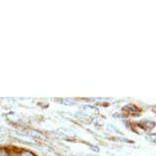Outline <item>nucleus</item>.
<instances>
[{
  "mask_svg": "<svg viewBox=\"0 0 156 156\" xmlns=\"http://www.w3.org/2000/svg\"><path fill=\"white\" fill-rule=\"evenodd\" d=\"M27 134L31 138H38V139L43 138V134L39 131H36V129H29V131L27 132Z\"/></svg>",
  "mask_w": 156,
  "mask_h": 156,
  "instance_id": "nucleus-1",
  "label": "nucleus"
},
{
  "mask_svg": "<svg viewBox=\"0 0 156 156\" xmlns=\"http://www.w3.org/2000/svg\"><path fill=\"white\" fill-rule=\"evenodd\" d=\"M20 156H37L34 152H32V151H30V150H27V149L20 150Z\"/></svg>",
  "mask_w": 156,
  "mask_h": 156,
  "instance_id": "nucleus-2",
  "label": "nucleus"
},
{
  "mask_svg": "<svg viewBox=\"0 0 156 156\" xmlns=\"http://www.w3.org/2000/svg\"><path fill=\"white\" fill-rule=\"evenodd\" d=\"M0 156H11V153L8 151L7 148L0 147Z\"/></svg>",
  "mask_w": 156,
  "mask_h": 156,
  "instance_id": "nucleus-3",
  "label": "nucleus"
},
{
  "mask_svg": "<svg viewBox=\"0 0 156 156\" xmlns=\"http://www.w3.org/2000/svg\"><path fill=\"white\" fill-rule=\"evenodd\" d=\"M11 156H20V152H12L11 153Z\"/></svg>",
  "mask_w": 156,
  "mask_h": 156,
  "instance_id": "nucleus-4",
  "label": "nucleus"
},
{
  "mask_svg": "<svg viewBox=\"0 0 156 156\" xmlns=\"http://www.w3.org/2000/svg\"><path fill=\"white\" fill-rule=\"evenodd\" d=\"M44 156H47V155H44Z\"/></svg>",
  "mask_w": 156,
  "mask_h": 156,
  "instance_id": "nucleus-5",
  "label": "nucleus"
}]
</instances>
